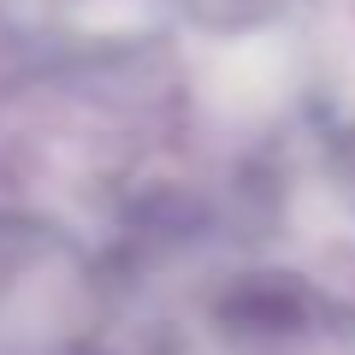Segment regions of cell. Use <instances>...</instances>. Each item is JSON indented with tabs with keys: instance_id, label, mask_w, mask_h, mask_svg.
Here are the masks:
<instances>
[{
	"instance_id": "6da1fadb",
	"label": "cell",
	"mask_w": 355,
	"mask_h": 355,
	"mask_svg": "<svg viewBox=\"0 0 355 355\" xmlns=\"http://www.w3.org/2000/svg\"><path fill=\"white\" fill-rule=\"evenodd\" d=\"M291 0H196V12L207 24H261V18L284 12Z\"/></svg>"
}]
</instances>
